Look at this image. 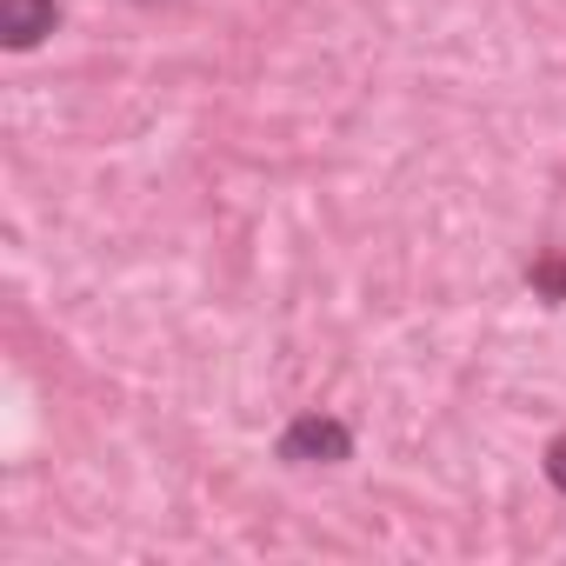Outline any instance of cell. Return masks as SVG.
<instances>
[{
    "label": "cell",
    "mask_w": 566,
    "mask_h": 566,
    "mask_svg": "<svg viewBox=\"0 0 566 566\" xmlns=\"http://www.w3.org/2000/svg\"><path fill=\"white\" fill-rule=\"evenodd\" d=\"M273 453L287 467H340V460H354V427L334 413H301V420H287Z\"/></svg>",
    "instance_id": "cell-1"
},
{
    "label": "cell",
    "mask_w": 566,
    "mask_h": 566,
    "mask_svg": "<svg viewBox=\"0 0 566 566\" xmlns=\"http://www.w3.org/2000/svg\"><path fill=\"white\" fill-rule=\"evenodd\" d=\"M61 28V0H0V41L14 54H34Z\"/></svg>",
    "instance_id": "cell-2"
},
{
    "label": "cell",
    "mask_w": 566,
    "mask_h": 566,
    "mask_svg": "<svg viewBox=\"0 0 566 566\" xmlns=\"http://www.w3.org/2000/svg\"><path fill=\"white\" fill-rule=\"evenodd\" d=\"M526 287H533L546 307H566V253H559V247L533 253V266H526Z\"/></svg>",
    "instance_id": "cell-3"
},
{
    "label": "cell",
    "mask_w": 566,
    "mask_h": 566,
    "mask_svg": "<svg viewBox=\"0 0 566 566\" xmlns=\"http://www.w3.org/2000/svg\"><path fill=\"white\" fill-rule=\"evenodd\" d=\"M539 473H546V486H553V493H566V427L546 440V453H539Z\"/></svg>",
    "instance_id": "cell-4"
}]
</instances>
